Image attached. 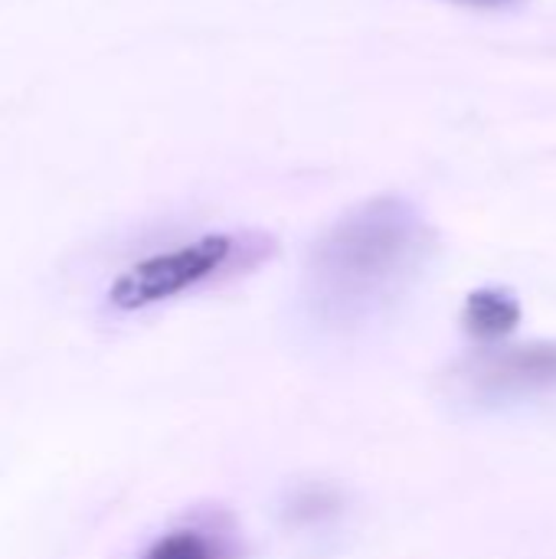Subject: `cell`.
Returning <instances> with one entry per match:
<instances>
[{"instance_id": "6da1fadb", "label": "cell", "mask_w": 556, "mask_h": 559, "mask_svg": "<svg viewBox=\"0 0 556 559\" xmlns=\"http://www.w3.org/2000/svg\"><path fill=\"white\" fill-rule=\"evenodd\" d=\"M433 233L403 197H377L341 216L311 249L308 298L331 324H354L419 272Z\"/></svg>"}, {"instance_id": "8992f818", "label": "cell", "mask_w": 556, "mask_h": 559, "mask_svg": "<svg viewBox=\"0 0 556 559\" xmlns=\"http://www.w3.org/2000/svg\"><path fill=\"white\" fill-rule=\"evenodd\" d=\"M459 3H482V7H495V3H514V0H459Z\"/></svg>"}, {"instance_id": "277c9868", "label": "cell", "mask_w": 556, "mask_h": 559, "mask_svg": "<svg viewBox=\"0 0 556 559\" xmlns=\"http://www.w3.org/2000/svg\"><path fill=\"white\" fill-rule=\"evenodd\" d=\"M521 324V301L508 288H478L465 298L462 328L475 341H501Z\"/></svg>"}, {"instance_id": "3957f363", "label": "cell", "mask_w": 556, "mask_h": 559, "mask_svg": "<svg viewBox=\"0 0 556 559\" xmlns=\"http://www.w3.org/2000/svg\"><path fill=\"white\" fill-rule=\"evenodd\" d=\"M472 380L488 393H534L556 386V344L537 341L488 350L472 364Z\"/></svg>"}, {"instance_id": "7a4b0ae2", "label": "cell", "mask_w": 556, "mask_h": 559, "mask_svg": "<svg viewBox=\"0 0 556 559\" xmlns=\"http://www.w3.org/2000/svg\"><path fill=\"white\" fill-rule=\"evenodd\" d=\"M233 249H236L233 236H203L180 249L141 259L111 282L108 301L121 311H138V308L167 301V298L206 282L210 275H216L229 262Z\"/></svg>"}, {"instance_id": "5b68a950", "label": "cell", "mask_w": 556, "mask_h": 559, "mask_svg": "<svg viewBox=\"0 0 556 559\" xmlns=\"http://www.w3.org/2000/svg\"><path fill=\"white\" fill-rule=\"evenodd\" d=\"M144 559H223V554L200 531H170L151 544Z\"/></svg>"}]
</instances>
